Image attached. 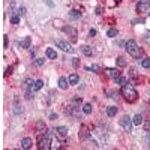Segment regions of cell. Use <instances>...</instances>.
Masks as SVG:
<instances>
[{
  "mask_svg": "<svg viewBox=\"0 0 150 150\" xmlns=\"http://www.w3.org/2000/svg\"><path fill=\"white\" fill-rule=\"evenodd\" d=\"M107 74H108V77H111L113 80H114V78H117L120 75V71L119 69H114V68H108L107 69Z\"/></svg>",
  "mask_w": 150,
  "mask_h": 150,
  "instance_id": "11",
  "label": "cell"
},
{
  "mask_svg": "<svg viewBox=\"0 0 150 150\" xmlns=\"http://www.w3.org/2000/svg\"><path fill=\"white\" fill-rule=\"evenodd\" d=\"M11 23H12V24H18L20 23V15H12V17H11Z\"/></svg>",
  "mask_w": 150,
  "mask_h": 150,
  "instance_id": "28",
  "label": "cell"
},
{
  "mask_svg": "<svg viewBox=\"0 0 150 150\" xmlns=\"http://www.w3.org/2000/svg\"><path fill=\"white\" fill-rule=\"evenodd\" d=\"M50 119H51V120H54V119H57V114H54V113H53V114H50Z\"/></svg>",
  "mask_w": 150,
  "mask_h": 150,
  "instance_id": "33",
  "label": "cell"
},
{
  "mask_svg": "<svg viewBox=\"0 0 150 150\" xmlns=\"http://www.w3.org/2000/svg\"><path fill=\"white\" fill-rule=\"evenodd\" d=\"M87 71H93V72H98V71H99V66H96V65H93V66H89V68H87Z\"/></svg>",
  "mask_w": 150,
  "mask_h": 150,
  "instance_id": "30",
  "label": "cell"
},
{
  "mask_svg": "<svg viewBox=\"0 0 150 150\" xmlns=\"http://www.w3.org/2000/svg\"><path fill=\"white\" fill-rule=\"evenodd\" d=\"M132 122H134V125L140 126V125H143V123H144V119H143L141 114H135V116H134V119H132Z\"/></svg>",
  "mask_w": 150,
  "mask_h": 150,
  "instance_id": "16",
  "label": "cell"
},
{
  "mask_svg": "<svg viewBox=\"0 0 150 150\" xmlns=\"http://www.w3.org/2000/svg\"><path fill=\"white\" fill-rule=\"evenodd\" d=\"M57 47L60 48V50H63L65 53H72V51H74V48L71 47V44L63 42V41H57Z\"/></svg>",
  "mask_w": 150,
  "mask_h": 150,
  "instance_id": "6",
  "label": "cell"
},
{
  "mask_svg": "<svg viewBox=\"0 0 150 150\" xmlns=\"http://www.w3.org/2000/svg\"><path fill=\"white\" fill-rule=\"evenodd\" d=\"M30 44H32L30 36H26L24 39H23V44H21V47H23V48H30Z\"/></svg>",
  "mask_w": 150,
  "mask_h": 150,
  "instance_id": "21",
  "label": "cell"
},
{
  "mask_svg": "<svg viewBox=\"0 0 150 150\" xmlns=\"http://www.w3.org/2000/svg\"><path fill=\"white\" fill-rule=\"evenodd\" d=\"M44 63H45V59H42V57L35 59V65L36 66H44Z\"/></svg>",
  "mask_w": 150,
  "mask_h": 150,
  "instance_id": "27",
  "label": "cell"
},
{
  "mask_svg": "<svg viewBox=\"0 0 150 150\" xmlns=\"http://www.w3.org/2000/svg\"><path fill=\"white\" fill-rule=\"evenodd\" d=\"M147 140H149V147H150V135H149V138H147Z\"/></svg>",
  "mask_w": 150,
  "mask_h": 150,
  "instance_id": "35",
  "label": "cell"
},
{
  "mask_svg": "<svg viewBox=\"0 0 150 150\" xmlns=\"http://www.w3.org/2000/svg\"><path fill=\"white\" fill-rule=\"evenodd\" d=\"M69 15H71V18H74V20L81 18V12H80V11H71V12H69Z\"/></svg>",
  "mask_w": 150,
  "mask_h": 150,
  "instance_id": "24",
  "label": "cell"
},
{
  "mask_svg": "<svg viewBox=\"0 0 150 150\" xmlns=\"http://www.w3.org/2000/svg\"><path fill=\"white\" fill-rule=\"evenodd\" d=\"M24 12H26V9H24V8H20V9H18V12H17V14L20 15V17H23V15H24Z\"/></svg>",
  "mask_w": 150,
  "mask_h": 150,
  "instance_id": "31",
  "label": "cell"
},
{
  "mask_svg": "<svg viewBox=\"0 0 150 150\" xmlns=\"http://www.w3.org/2000/svg\"><path fill=\"white\" fill-rule=\"evenodd\" d=\"M69 86H71V84H69L68 78H65V77H60V78H59V87H60L62 90H66Z\"/></svg>",
  "mask_w": 150,
  "mask_h": 150,
  "instance_id": "10",
  "label": "cell"
},
{
  "mask_svg": "<svg viewBox=\"0 0 150 150\" xmlns=\"http://www.w3.org/2000/svg\"><path fill=\"white\" fill-rule=\"evenodd\" d=\"M36 131H38V132H45V122L38 120V122H36Z\"/></svg>",
  "mask_w": 150,
  "mask_h": 150,
  "instance_id": "18",
  "label": "cell"
},
{
  "mask_svg": "<svg viewBox=\"0 0 150 150\" xmlns=\"http://www.w3.org/2000/svg\"><path fill=\"white\" fill-rule=\"evenodd\" d=\"M140 63H141V66H143V68H146V69H149V68H150V59H149V57L141 59Z\"/></svg>",
  "mask_w": 150,
  "mask_h": 150,
  "instance_id": "23",
  "label": "cell"
},
{
  "mask_svg": "<svg viewBox=\"0 0 150 150\" xmlns=\"http://www.w3.org/2000/svg\"><path fill=\"white\" fill-rule=\"evenodd\" d=\"M14 113H15V114H21V113H23V108H21V107H18V105H15Z\"/></svg>",
  "mask_w": 150,
  "mask_h": 150,
  "instance_id": "29",
  "label": "cell"
},
{
  "mask_svg": "<svg viewBox=\"0 0 150 150\" xmlns=\"http://www.w3.org/2000/svg\"><path fill=\"white\" fill-rule=\"evenodd\" d=\"M107 114H108L110 117H114L117 114V108L116 107H107Z\"/></svg>",
  "mask_w": 150,
  "mask_h": 150,
  "instance_id": "20",
  "label": "cell"
},
{
  "mask_svg": "<svg viewBox=\"0 0 150 150\" xmlns=\"http://www.w3.org/2000/svg\"><path fill=\"white\" fill-rule=\"evenodd\" d=\"M80 65V62H78V59H74V66H78Z\"/></svg>",
  "mask_w": 150,
  "mask_h": 150,
  "instance_id": "34",
  "label": "cell"
},
{
  "mask_svg": "<svg viewBox=\"0 0 150 150\" xmlns=\"http://www.w3.org/2000/svg\"><path fill=\"white\" fill-rule=\"evenodd\" d=\"M116 65L119 66V68H126V65H128V63H126V60H125V59H123V57H117V60H116Z\"/></svg>",
  "mask_w": 150,
  "mask_h": 150,
  "instance_id": "19",
  "label": "cell"
},
{
  "mask_svg": "<svg viewBox=\"0 0 150 150\" xmlns=\"http://www.w3.org/2000/svg\"><path fill=\"white\" fill-rule=\"evenodd\" d=\"M117 35H119V32H117V29H110L108 32H107V36H108V38H116Z\"/></svg>",
  "mask_w": 150,
  "mask_h": 150,
  "instance_id": "25",
  "label": "cell"
},
{
  "mask_svg": "<svg viewBox=\"0 0 150 150\" xmlns=\"http://www.w3.org/2000/svg\"><path fill=\"white\" fill-rule=\"evenodd\" d=\"M122 96L128 101V102H135L137 98H138V92L134 87L123 86V87H122Z\"/></svg>",
  "mask_w": 150,
  "mask_h": 150,
  "instance_id": "2",
  "label": "cell"
},
{
  "mask_svg": "<svg viewBox=\"0 0 150 150\" xmlns=\"http://www.w3.org/2000/svg\"><path fill=\"white\" fill-rule=\"evenodd\" d=\"M56 134L59 137L65 138V137H68V128L66 126H59V128H56Z\"/></svg>",
  "mask_w": 150,
  "mask_h": 150,
  "instance_id": "9",
  "label": "cell"
},
{
  "mask_svg": "<svg viewBox=\"0 0 150 150\" xmlns=\"http://www.w3.org/2000/svg\"><path fill=\"white\" fill-rule=\"evenodd\" d=\"M42 86H44V81L42 80H38V81H35V86H33V90H41Z\"/></svg>",
  "mask_w": 150,
  "mask_h": 150,
  "instance_id": "26",
  "label": "cell"
},
{
  "mask_svg": "<svg viewBox=\"0 0 150 150\" xmlns=\"http://www.w3.org/2000/svg\"><path fill=\"white\" fill-rule=\"evenodd\" d=\"M150 8V0H140L137 3V12H146Z\"/></svg>",
  "mask_w": 150,
  "mask_h": 150,
  "instance_id": "5",
  "label": "cell"
},
{
  "mask_svg": "<svg viewBox=\"0 0 150 150\" xmlns=\"http://www.w3.org/2000/svg\"><path fill=\"white\" fill-rule=\"evenodd\" d=\"M45 54H47V57L50 59V60H56L57 59V51L54 50V48H47Z\"/></svg>",
  "mask_w": 150,
  "mask_h": 150,
  "instance_id": "8",
  "label": "cell"
},
{
  "mask_svg": "<svg viewBox=\"0 0 150 150\" xmlns=\"http://www.w3.org/2000/svg\"><path fill=\"white\" fill-rule=\"evenodd\" d=\"M78 135H80V138H81V140H86V138L89 137V131H87V128H86L84 125L80 128V134H78Z\"/></svg>",
  "mask_w": 150,
  "mask_h": 150,
  "instance_id": "15",
  "label": "cell"
},
{
  "mask_svg": "<svg viewBox=\"0 0 150 150\" xmlns=\"http://www.w3.org/2000/svg\"><path fill=\"white\" fill-rule=\"evenodd\" d=\"M81 51H83V54L87 56V57L93 56V50H92V47H89V45H83L81 47Z\"/></svg>",
  "mask_w": 150,
  "mask_h": 150,
  "instance_id": "14",
  "label": "cell"
},
{
  "mask_svg": "<svg viewBox=\"0 0 150 150\" xmlns=\"http://www.w3.org/2000/svg\"><path fill=\"white\" fill-rule=\"evenodd\" d=\"M95 35H96V30H95V29H90V32H89V36H90V38H93Z\"/></svg>",
  "mask_w": 150,
  "mask_h": 150,
  "instance_id": "32",
  "label": "cell"
},
{
  "mask_svg": "<svg viewBox=\"0 0 150 150\" xmlns=\"http://www.w3.org/2000/svg\"><path fill=\"white\" fill-rule=\"evenodd\" d=\"M63 32H65L66 35L71 36V38H72V41H77L78 33H77V30H75L74 27H69V26H66V27H63Z\"/></svg>",
  "mask_w": 150,
  "mask_h": 150,
  "instance_id": "7",
  "label": "cell"
},
{
  "mask_svg": "<svg viewBox=\"0 0 150 150\" xmlns=\"http://www.w3.org/2000/svg\"><path fill=\"white\" fill-rule=\"evenodd\" d=\"M125 48H126V51L129 53L134 59H141V48H138L135 41L131 39V41L125 42Z\"/></svg>",
  "mask_w": 150,
  "mask_h": 150,
  "instance_id": "1",
  "label": "cell"
},
{
  "mask_svg": "<svg viewBox=\"0 0 150 150\" xmlns=\"http://www.w3.org/2000/svg\"><path fill=\"white\" fill-rule=\"evenodd\" d=\"M114 83H116V84H119V86H122V87H123V86H126L128 80H126L125 77H122V75H119L117 78H114Z\"/></svg>",
  "mask_w": 150,
  "mask_h": 150,
  "instance_id": "17",
  "label": "cell"
},
{
  "mask_svg": "<svg viewBox=\"0 0 150 150\" xmlns=\"http://www.w3.org/2000/svg\"><path fill=\"white\" fill-rule=\"evenodd\" d=\"M68 81L71 86H75V84H78L80 83V77H78V74H71L69 75V78H68Z\"/></svg>",
  "mask_w": 150,
  "mask_h": 150,
  "instance_id": "13",
  "label": "cell"
},
{
  "mask_svg": "<svg viewBox=\"0 0 150 150\" xmlns=\"http://www.w3.org/2000/svg\"><path fill=\"white\" fill-rule=\"evenodd\" d=\"M83 113L84 114H92V104H84L83 105Z\"/></svg>",
  "mask_w": 150,
  "mask_h": 150,
  "instance_id": "22",
  "label": "cell"
},
{
  "mask_svg": "<svg viewBox=\"0 0 150 150\" xmlns=\"http://www.w3.org/2000/svg\"><path fill=\"white\" fill-rule=\"evenodd\" d=\"M132 125H134V122H132V119H129V116H123V117H122L120 126H122L126 132H131V131H132Z\"/></svg>",
  "mask_w": 150,
  "mask_h": 150,
  "instance_id": "4",
  "label": "cell"
},
{
  "mask_svg": "<svg viewBox=\"0 0 150 150\" xmlns=\"http://www.w3.org/2000/svg\"><path fill=\"white\" fill-rule=\"evenodd\" d=\"M51 135H48V134H42V135L38 137V147H39L41 150H48V149H51Z\"/></svg>",
  "mask_w": 150,
  "mask_h": 150,
  "instance_id": "3",
  "label": "cell"
},
{
  "mask_svg": "<svg viewBox=\"0 0 150 150\" xmlns=\"http://www.w3.org/2000/svg\"><path fill=\"white\" fill-rule=\"evenodd\" d=\"M32 144H33V141H32V138H23L21 140V149H30L32 147Z\"/></svg>",
  "mask_w": 150,
  "mask_h": 150,
  "instance_id": "12",
  "label": "cell"
}]
</instances>
